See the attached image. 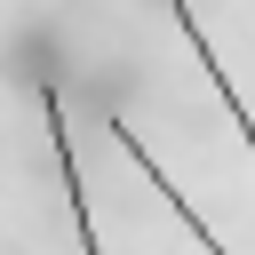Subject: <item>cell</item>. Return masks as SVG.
<instances>
[{
	"mask_svg": "<svg viewBox=\"0 0 255 255\" xmlns=\"http://www.w3.org/2000/svg\"><path fill=\"white\" fill-rule=\"evenodd\" d=\"M32 96H40V120H48V151H56V175H64V207H72V231H80V255H104L96 247V207H88V183H80V159H72V128H64V96L48 72H32Z\"/></svg>",
	"mask_w": 255,
	"mask_h": 255,
	"instance_id": "6da1fadb",
	"label": "cell"
},
{
	"mask_svg": "<svg viewBox=\"0 0 255 255\" xmlns=\"http://www.w3.org/2000/svg\"><path fill=\"white\" fill-rule=\"evenodd\" d=\"M104 128H112V143H120V151H128V159H135V167H143V175H151V191H159V199H167V207H175V223H183V231H191V239H199V255H231V247H223V239H215V231H207V223H199V207H191V199H183V191H175V183H167V175H159V159H151V151H143V135H135V128H128V120H104Z\"/></svg>",
	"mask_w": 255,
	"mask_h": 255,
	"instance_id": "7a4b0ae2",
	"label": "cell"
},
{
	"mask_svg": "<svg viewBox=\"0 0 255 255\" xmlns=\"http://www.w3.org/2000/svg\"><path fill=\"white\" fill-rule=\"evenodd\" d=\"M167 16H175V32L191 40V56L207 64V80H215V96H223V112H231V128H239V135H247V151H255V112L239 104V88H231V72L215 64V48H207V32H199V16H191V0H167Z\"/></svg>",
	"mask_w": 255,
	"mask_h": 255,
	"instance_id": "3957f363",
	"label": "cell"
}]
</instances>
